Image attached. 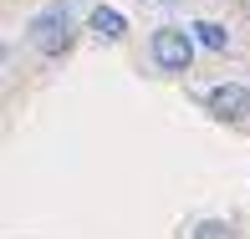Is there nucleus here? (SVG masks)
Segmentation results:
<instances>
[{
  "mask_svg": "<svg viewBox=\"0 0 250 239\" xmlns=\"http://www.w3.org/2000/svg\"><path fill=\"white\" fill-rule=\"evenodd\" d=\"M72 36H77V20H72L66 5H51V10H41V16L31 20V46L41 56H62L72 46Z\"/></svg>",
  "mask_w": 250,
  "mask_h": 239,
  "instance_id": "f257e3e1",
  "label": "nucleus"
},
{
  "mask_svg": "<svg viewBox=\"0 0 250 239\" xmlns=\"http://www.w3.org/2000/svg\"><path fill=\"white\" fill-rule=\"evenodd\" d=\"M204 107H209L220 122H245V117H250V87L220 82V87H209V92H204Z\"/></svg>",
  "mask_w": 250,
  "mask_h": 239,
  "instance_id": "7ed1b4c3",
  "label": "nucleus"
},
{
  "mask_svg": "<svg viewBox=\"0 0 250 239\" xmlns=\"http://www.w3.org/2000/svg\"><path fill=\"white\" fill-rule=\"evenodd\" d=\"M194 239H230V224H220V219H204L199 229H194Z\"/></svg>",
  "mask_w": 250,
  "mask_h": 239,
  "instance_id": "423d86ee",
  "label": "nucleus"
},
{
  "mask_svg": "<svg viewBox=\"0 0 250 239\" xmlns=\"http://www.w3.org/2000/svg\"><path fill=\"white\" fill-rule=\"evenodd\" d=\"M148 51H153L158 72H189V61H194V36L179 31V26H164V31H153Z\"/></svg>",
  "mask_w": 250,
  "mask_h": 239,
  "instance_id": "f03ea898",
  "label": "nucleus"
},
{
  "mask_svg": "<svg viewBox=\"0 0 250 239\" xmlns=\"http://www.w3.org/2000/svg\"><path fill=\"white\" fill-rule=\"evenodd\" d=\"M194 41L209 46V51H230V31H225L220 20H199V26H194Z\"/></svg>",
  "mask_w": 250,
  "mask_h": 239,
  "instance_id": "39448f33",
  "label": "nucleus"
},
{
  "mask_svg": "<svg viewBox=\"0 0 250 239\" xmlns=\"http://www.w3.org/2000/svg\"><path fill=\"white\" fill-rule=\"evenodd\" d=\"M92 31H97L102 41H123V36H128V20H123V10L97 5V10H92Z\"/></svg>",
  "mask_w": 250,
  "mask_h": 239,
  "instance_id": "20e7f679",
  "label": "nucleus"
}]
</instances>
